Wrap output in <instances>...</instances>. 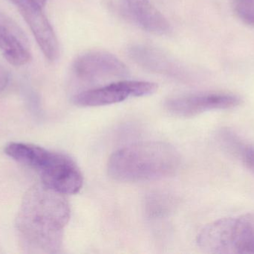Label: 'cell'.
<instances>
[{"label":"cell","instance_id":"cell-13","mask_svg":"<svg viewBox=\"0 0 254 254\" xmlns=\"http://www.w3.org/2000/svg\"><path fill=\"white\" fill-rule=\"evenodd\" d=\"M231 3L240 20L254 26V0H231Z\"/></svg>","mask_w":254,"mask_h":254},{"label":"cell","instance_id":"cell-1","mask_svg":"<svg viewBox=\"0 0 254 254\" xmlns=\"http://www.w3.org/2000/svg\"><path fill=\"white\" fill-rule=\"evenodd\" d=\"M70 213L65 195L43 183L30 188L24 196L16 220L22 249L29 254L59 252Z\"/></svg>","mask_w":254,"mask_h":254},{"label":"cell","instance_id":"cell-12","mask_svg":"<svg viewBox=\"0 0 254 254\" xmlns=\"http://www.w3.org/2000/svg\"><path fill=\"white\" fill-rule=\"evenodd\" d=\"M218 140L222 149L242 163L254 174V146L246 143L235 132L223 128L218 134Z\"/></svg>","mask_w":254,"mask_h":254},{"label":"cell","instance_id":"cell-4","mask_svg":"<svg viewBox=\"0 0 254 254\" xmlns=\"http://www.w3.org/2000/svg\"><path fill=\"white\" fill-rule=\"evenodd\" d=\"M34 169L38 172L42 183L62 195H74L81 190L83 176L78 166L64 154L43 149Z\"/></svg>","mask_w":254,"mask_h":254},{"label":"cell","instance_id":"cell-9","mask_svg":"<svg viewBox=\"0 0 254 254\" xmlns=\"http://www.w3.org/2000/svg\"><path fill=\"white\" fill-rule=\"evenodd\" d=\"M0 51L6 61L15 67L31 61L28 37L14 20L0 12Z\"/></svg>","mask_w":254,"mask_h":254},{"label":"cell","instance_id":"cell-3","mask_svg":"<svg viewBox=\"0 0 254 254\" xmlns=\"http://www.w3.org/2000/svg\"><path fill=\"white\" fill-rule=\"evenodd\" d=\"M196 243L205 253L254 254V214L211 222L200 231Z\"/></svg>","mask_w":254,"mask_h":254},{"label":"cell","instance_id":"cell-2","mask_svg":"<svg viewBox=\"0 0 254 254\" xmlns=\"http://www.w3.org/2000/svg\"><path fill=\"white\" fill-rule=\"evenodd\" d=\"M180 163L179 152L168 143L143 142L116 151L109 160L107 171L118 181H150L176 174Z\"/></svg>","mask_w":254,"mask_h":254},{"label":"cell","instance_id":"cell-15","mask_svg":"<svg viewBox=\"0 0 254 254\" xmlns=\"http://www.w3.org/2000/svg\"><path fill=\"white\" fill-rule=\"evenodd\" d=\"M34 1H35L36 2L39 4V5H40L42 7H43L46 5V1H47V0H34Z\"/></svg>","mask_w":254,"mask_h":254},{"label":"cell","instance_id":"cell-7","mask_svg":"<svg viewBox=\"0 0 254 254\" xmlns=\"http://www.w3.org/2000/svg\"><path fill=\"white\" fill-rule=\"evenodd\" d=\"M72 71L76 77L86 82L126 77L129 73L125 63L104 51H91L77 57L73 63Z\"/></svg>","mask_w":254,"mask_h":254},{"label":"cell","instance_id":"cell-6","mask_svg":"<svg viewBox=\"0 0 254 254\" xmlns=\"http://www.w3.org/2000/svg\"><path fill=\"white\" fill-rule=\"evenodd\" d=\"M242 98L227 92H199L170 98L166 102L167 110L179 117H192L205 112L227 110L238 107Z\"/></svg>","mask_w":254,"mask_h":254},{"label":"cell","instance_id":"cell-8","mask_svg":"<svg viewBox=\"0 0 254 254\" xmlns=\"http://www.w3.org/2000/svg\"><path fill=\"white\" fill-rule=\"evenodd\" d=\"M20 12L29 25L40 49L49 61L59 56V43L56 34L46 15L34 0H10Z\"/></svg>","mask_w":254,"mask_h":254},{"label":"cell","instance_id":"cell-10","mask_svg":"<svg viewBox=\"0 0 254 254\" xmlns=\"http://www.w3.org/2000/svg\"><path fill=\"white\" fill-rule=\"evenodd\" d=\"M124 14L134 25L155 35H167L171 25L149 0H119Z\"/></svg>","mask_w":254,"mask_h":254},{"label":"cell","instance_id":"cell-11","mask_svg":"<svg viewBox=\"0 0 254 254\" xmlns=\"http://www.w3.org/2000/svg\"><path fill=\"white\" fill-rule=\"evenodd\" d=\"M130 58L146 70L167 74H177L180 66L160 50L144 45H134L128 49Z\"/></svg>","mask_w":254,"mask_h":254},{"label":"cell","instance_id":"cell-14","mask_svg":"<svg viewBox=\"0 0 254 254\" xmlns=\"http://www.w3.org/2000/svg\"><path fill=\"white\" fill-rule=\"evenodd\" d=\"M8 81V74L5 69L0 65V92L5 87Z\"/></svg>","mask_w":254,"mask_h":254},{"label":"cell","instance_id":"cell-5","mask_svg":"<svg viewBox=\"0 0 254 254\" xmlns=\"http://www.w3.org/2000/svg\"><path fill=\"white\" fill-rule=\"evenodd\" d=\"M158 85L143 81L125 80L79 92L73 103L80 107H101L122 102L129 98L148 96L158 90Z\"/></svg>","mask_w":254,"mask_h":254}]
</instances>
